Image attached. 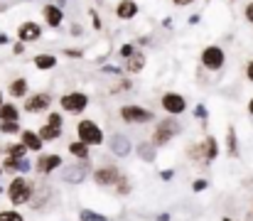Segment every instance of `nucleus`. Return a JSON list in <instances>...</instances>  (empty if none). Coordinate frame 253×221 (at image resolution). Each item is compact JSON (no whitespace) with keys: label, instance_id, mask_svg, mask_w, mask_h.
<instances>
[{"label":"nucleus","instance_id":"nucleus-1","mask_svg":"<svg viewBox=\"0 0 253 221\" xmlns=\"http://www.w3.org/2000/svg\"><path fill=\"white\" fill-rule=\"evenodd\" d=\"M7 197H10L12 204H27L32 199V184H30V179L15 177L10 182V187H7Z\"/></svg>","mask_w":253,"mask_h":221},{"label":"nucleus","instance_id":"nucleus-2","mask_svg":"<svg viewBox=\"0 0 253 221\" xmlns=\"http://www.w3.org/2000/svg\"><path fill=\"white\" fill-rule=\"evenodd\" d=\"M77 133H79V140L86 145H101L103 143V133H101L98 123H93V121H82L77 126Z\"/></svg>","mask_w":253,"mask_h":221},{"label":"nucleus","instance_id":"nucleus-3","mask_svg":"<svg viewBox=\"0 0 253 221\" xmlns=\"http://www.w3.org/2000/svg\"><path fill=\"white\" fill-rule=\"evenodd\" d=\"M121 118H123L126 123H150L155 116H153V111L130 103V106H123V108H121Z\"/></svg>","mask_w":253,"mask_h":221},{"label":"nucleus","instance_id":"nucleus-4","mask_svg":"<svg viewBox=\"0 0 253 221\" xmlns=\"http://www.w3.org/2000/svg\"><path fill=\"white\" fill-rule=\"evenodd\" d=\"M86 106H88V96L82 91H74V93H64L62 96V108L67 113H82Z\"/></svg>","mask_w":253,"mask_h":221},{"label":"nucleus","instance_id":"nucleus-5","mask_svg":"<svg viewBox=\"0 0 253 221\" xmlns=\"http://www.w3.org/2000/svg\"><path fill=\"white\" fill-rule=\"evenodd\" d=\"M224 59H226V54H224V49L221 47H216V44H211V47H207L204 52H202V64L207 67V69H221L224 67Z\"/></svg>","mask_w":253,"mask_h":221},{"label":"nucleus","instance_id":"nucleus-6","mask_svg":"<svg viewBox=\"0 0 253 221\" xmlns=\"http://www.w3.org/2000/svg\"><path fill=\"white\" fill-rule=\"evenodd\" d=\"M179 133V123L177 121H163L160 126H158V131H155V135H153V145H165L169 143V138L172 135H177Z\"/></svg>","mask_w":253,"mask_h":221},{"label":"nucleus","instance_id":"nucleus-7","mask_svg":"<svg viewBox=\"0 0 253 221\" xmlns=\"http://www.w3.org/2000/svg\"><path fill=\"white\" fill-rule=\"evenodd\" d=\"M52 106V96L49 93H32L27 101H25V111L27 113H42Z\"/></svg>","mask_w":253,"mask_h":221},{"label":"nucleus","instance_id":"nucleus-8","mask_svg":"<svg viewBox=\"0 0 253 221\" xmlns=\"http://www.w3.org/2000/svg\"><path fill=\"white\" fill-rule=\"evenodd\" d=\"M163 108L168 111L169 116H179V113H184L187 101H184L182 93H165L163 96Z\"/></svg>","mask_w":253,"mask_h":221},{"label":"nucleus","instance_id":"nucleus-9","mask_svg":"<svg viewBox=\"0 0 253 221\" xmlns=\"http://www.w3.org/2000/svg\"><path fill=\"white\" fill-rule=\"evenodd\" d=\"M118 177H121V172L116 167H98L93 172V182L101 184V187H113L118 182Z\"/></svg>","mask_w":253,"mask_h":221},{"label":"nucleus","instance_id":"nucleus-10","mask_svg":"<svg viewBox=\"0 0 253 221\" xmlns=\"http://www.w3.org/2000/svg\"><path fill=\"white\" fill-rule=\"evenodd\" d=\"M108 147H111V152L113 155H118V157H126V155H130V138H126L123 133H113L111 135V140H108Z\"/></svg>","mask_w":253,"mask_h":221},{"label":"nucleus","instance_id":"nucleus-11","mask_svg":"<svg viewBox=\"0 0 253 221\" xmlns=\"http://www.w3.org/2000/svg\"><path fill=\"white\" fill-rule=\"evenodd\" d=\"M17 37H20V42H37L42 37V27L37 22H22L17 27Z\"/></svg>","mask_w":253,"mask_h":221},{"label":"nucleus","instance_id":"nucleus-12","mask_svg":"<svg viewBox=\"0 0 253 221\" xmlns=\"http://www.w3.org/2000/svg\"><path fill=\"white\" fill-rule=\"evenodd\" d=\"M62 165V157L59 155H42L40 160H37V172L40 175H49L52 170H57Z\"/></svg>","mask_w":253,"mask_h":221},{"label":"nucleus","instance_id":"nucleus-13","mask_svg":"<svg viewBox=\"0 0 253 221\" xmlns=\"http://www.w3.org/2000/svg\"><path fill=\"white\" fill-rule=\"evenodd\" d=\"M42 15H44V22H47L49 27H59L62 20H64V15H62V10H59L57 5H44V7H42Z\"/></svg>","mask_w":253,"mask_h":221},{"label":"nucleus","instance_id":"nucleus-14","mask_svg":"<svg viewBox=\"0 0 253 221\" xmlns=\"http://www.w3.org/2000/svg\"><path fill=\"white\" fill-rule=\"evenodd\" d=\"M116 15H118L121 20H133V17L138 15V5H135L133 0H121L118 7H116Z\"/></svg>","mask_w":253,"mask_h":221},{"label":"nucleus","instance_id":"nucleus-15","mask_svg":"<svg viewBox=\"0 0 253 221\" xmlns=\"http://www.w3.org/2000/svg\"><path fill=\"white\" fill-rule=\"evenodd\" d=\"M20 135H22V145L27 147V150H32V152H40V150H42V138H40L37 133H32V131H20Z\"/></svg>","mask_w":253,"mask_h":221},{"label":"nucleus","instance_id":"nucleus-16","mask_svg":"<svg viewBox=\"0 0 253 221\" xmlns=\"http://www.w3.org/2000/svg\"><path fill=\"white\" fill-rule=\"evenodd\" d=\"M128 62H126V72L128 74H138L143 67H145V54L143 52H133L130 57H126Z\"/></svg>","mask_w":253,"mask_h":221},{"label":"nucleus","instance_id":"nucleus-17","mask_svg":"<svg viewBox=\"0 0 253 221\" xmlns=\"http://www.w3.org/2000/svg\"><path fill=\"white\" fill-rule=\"evenodd\" d=\"M37 135L42 138V143H44V140H57V138L62 135V128H59V126H49V123H47V126H42V128L37 131Z\"/></svg>","mask_w":253,"mask_h":221},{"label":"nucleus","instance_id":"nucleus-18","mask_svg":"<svg viewBox=\"0 0 253 221\" xmlns=\"http://www.w3.org/2000/svg\"><path fill=\"white\" fill-rule=\"evenodd\" d=\"M86 167H88V165H79V167H67V172H64L62 177H64L67 182H82V179L86 177V172H84Z\"/></svg>","mask_w":253,"mask_h":221},{"label":"nucleus","instance_id":"nucleus-19","mask_svg":"<svg viewBox=\"0 0 253 221\" xmlns=\"http://www.w3.org/2000/svg\"><path fill=\"white\" fill-rule=\"evenodd\" d=\"M10 96H15V98H22V96H27V81L25 79H15V81H10Z\"/></svg>","mask_w":253,"mask_h":221},{"label":"nucleus","instance_id":"nucleus-20","mask_svg":"<svg viewBox=\"0 0 253 221\" xmlns=\"http://www.w3.org/2000/svg\"><path fill=\"white\" fill-rule=\"evenodd\" d=\"M69 152L74 155V157H79V160H86L88 155H91V145H86L82 140H77V143H69Z\"/></svg>","mask_w":253,"mask_h":221},{"label":"nucleus","instance_id":"nucleus-21","mask_svg":"<svg viewBox=\"0 0 253 221\" xmlns=\"http://www.w3.org/2000/svg\"><path fill=\"white\" fill-rule=\"evenodd\" d=\"M54 64H57V59H54L52 54H40V57H35V67H37L40 72H44V69H54Z\"/></svg>","mask_w":253,"mask_h":221},{"label":"nucleus","instance_id":"nucleus-22","mask_svg":"<svg viewBox=\"0 0 253 221\" xmlns=\"http://www.w3.org/2000/svg\"><path fill=\"white\" fill-rule=\"evenodd\" d=\"M20 113L12 103H0V121H17Z\"/></svg>","mask_w":253,"mask_h":221},{"label":"nucleus","instance_id":"nucleus-23","mask_svg":"<svg viewBox=\"0 0 253 221\" xmlns=\"http://www.w3.org/2000/svg\"><path fill=\"white\" fill-rule=\"evenodd\" d=\"M202 147H204V157H207V160H214V157L219 155V147H216V140H214V138H207Z\"/></svg>","mask_w":253,"mask_h":221},{"label":"nucleus","instance_id":"nucleus-24","mask_svg":"<svg viewBox=\"0 0 253 221\" xmlns=\"http://www.w3.org/2000/svg\"><path fill=\"white\" fill-rule=\"evenodd\" d=\"M226 147H229V155H239V147H236V131L234 128H229V133H226Z\"/></svg>","mask_w":253,"mask_h":221},{"label":"nucleus","instance_id":"nucleus-25","mask_svg":"<svg viewBox=\"0 0 253 221\" xmlns=\"http://www.w3.org/2000/svg\"><path fill=\"white\" fill-rule=\"evenodd\" d=\"M0 131L5 135H12V133H20V126H17V121H0Z\"/></svg>","mask_w":253,"mask_h":221},{"label":"nucleus","instance_id":"nucleus-26","mask_svg":"<svg viewBox=\"0 0 253 221\" xmlns=\"http://www.w3.org/2000/svg\"><path fill=\"white\" fill-rule=\"evenodd\" d=\"M7 155H10V157H17V160H22V157L27 155V147L22 145V143H20V145H10V147H7Z\"/></svg>","mask_w":253,"mask_h":221},{"label":"nucleus","instance_id":"nucleus-27","mask_svg":"<svg viewBox=\"0 0 253 221\" xmlns=\"http://www.w3.org/2000/svg\"><path fill=\"white\" fill-rule=\"evenodd\" d=\"M140 150V157L143 160H155V145H150V143H143V145L138 147Z\"/></svg>","mask_w":253,"mask_h":221},{"label":"nucleus","instance_id":"nucleus-28","mask_svg":"<svg viewBox=\"0 0 253 221\" xmlns=\"http://www.w3.org/2000/svg\"><path fill=\"white\" fill-rule=\"evenodd\" d=\"M116 184H118V194H128V192H130V182H128L123 175L118 177V182H116Z\"/></svg>","mask_w":253,"mask_h":221},{"label":"nucleus","instance_id":"nucleus-29","mask_svg":"<svg viewBox=\"0 0 253 221\" xmlns=\"http://www.w3.org/2000/svg\"><path fill=\"white\" fill-rule=\"evenodd\" d=\"M0 221H25L17 212H0Z\"/></svg>","mask_w":253,"mask_h":221},{"label":"nucleus","instance_id":"nucleus-30","mask_svg":"<svg viewBox=\"0 0 253 221\" xmlns=\"http://www.w3.org/2000/svg\"><path fill=\"white\" fill-rule=\"evenodd\" d=\"M130 88V81H121V84H116L113 88H111V96H118L121 91H128Z\"/></svg>","mask_w":253,"mask_h":221},{"label":"nucleus","instance_id":"nucleus-31","mask_svg":"<svg viewBox=\"0 0 253 221\" xmlns=\"http://www.w3.org/2000/svg\"><path fill=\"white\" fill-rule=\"evenodd\" d=\"M47 123H49V126H59V128H62V116H59V113H49V116H47Z\"/></svg>","mask_w":253,"mask_h":221},{"label":"nucleus","instance_id":"nucleus-32","mask_svg":"<svg viewBox=\"0 0 253 221\" xmlns=\"http://www.w3.org/2000/svg\"><path fill=\"white\" fill-rule=\"evenodd\" d=\"M133 52H135V49H133V44H126V47H121V54H123V57H130Z\"/></svg>","mask_w":253,"mask_h":221},{"label":"nucleus","instance_id":"nucleus-33","mask_svg":"<svg viewBox=\"0 0 253 221\" xmlns=\"http://www.w3.org/2000/svg\"><path fill=\"white\" fill-rule=\"evenodd\" d=\"M67 57L69 59H79L82 57V49H67Z\"/></svg>","mask_w":253,"mask_h":221},{"label":"nucleus","instance_id":"nucleus-34","mask_svg":"<svg viewBox=\"0 0 253 221\" xmlns=\"http://www.w3.org/2000/svg\"><path fill=\"white\" fill-rule=\"evenodd\" d=\"M202 189H207V182L204 179H197L194 182V192H202Z\"/></svg>","mask_w":253,"mask_h":221},{"label":"nucleus","instance_id":"nucleus-35","mask_svg":"<svg viewBox=\"0 0 253 221\" xmlns=\"http://www.w3.org/2000/svg\"><path fill=\"white\" fill-rule=\"evenodd\" d=\"M197 118H202V121L207 118V108L204 106H197Z\"/></svg>","mask_w":253,"mask_h":221},{"label":"nucleus","instance_id":"nucleus-36","mask_svg":"<svg viewBox=\"0 0 253 221\" xmlns=\"http://www.w3.org/2000/svg\"><path fill=\"white\" fill-rule=\"evenodd\" d=\"M246 20H249V22H253V2L246 7Z\"/></svg>","mask_w":253,"mask_h":221},{"label":"nucleus","instance_id":"nucleus-37","mask_svg":"<svg viewBox=\"0 0 253 221\" xmlns=\"http://www.w3.org/2000/svg\"><path fill=\"white\" fill-rule=\"evenodd\" d=\"M246 76H249V81H253V62L246 67Z\"/></svg>","mask_w":253,"mask_h":221},{"label":"nucleus","instance_id":"nucleus-38","mask_svg":"<svg viewBox=\"0 0 253 221\" xmlns=\"http://www.w3.org/2000/svg\"><path fill=\"white\" fill-rule=\"evenodd\" d=\"M69 32H74V37H79V32H82V27L79 25H72V30Z\"/></svg>","mask_w":253,"mask_h":221},{"label":"nucleus","instance_id":"nucleus-39","mask_svg":"<svg viewBox=\"0 0 253 221\" xmlns=\"http://www.w3.org/2000/svg\"><path fill=\"white\" fill-rule=\"evenodd\" d=\"M163 179H172V170H163Z\"/></svg>","mask_w":253,"mask_h":221},{"label":"nucleus","instance_id":"nucleus-40","mask_svg":"<svg viewBox=\"0 0 253 221\" xmlns=\"http://www.w3.org/2000/svg\"><path fill=\"white\" fill-rule=\"evenodd\" d=\"M174 5H189V2H194V0H172Z\"/></svg>","mask_w":253,"mask_h":221},{"label":"nucleus","instance_id":"nucleus-41","mask_svg":"<svg viewBox=\"0 0 253 221\" xmlns=\"http://www.w3.org/2000/svg\"><path fill=\"white\" fill-rule=\"evenodd\" d=\"M249 113H251V116H253V98H251V101H249Z\"/></svg>","mask_w":253,"mask_h":221},{"label":"nucleus","instance_id":"nucleus-42","mask_svg":"<svg viewBox=\"0 0 253 221\" xmlns=\"http://www.w3.org/2000/svg\"><path fill=\"white\" fill-rule=\"evenodd\" d=\"M5 42H7V37H5V35H0V44H5Z\"/></svg>","mask_w":253,"mask_h":221},{"label":"nucleus","instance_id":"nucleus-43","mask_svg":"<svg viewBox=\"0 0 253 221\" xmlns=\"http://www.w3.org/2000/svg\"><path fill=\"white\" fill-rule=\"evenodd\" d=\"M0 103H2V91H0Z\"/></svg>","mask_w":253,"mask_h":221},{"label":"nucleus","instance_id":"nucleus-44","mask_svg":"<svg viewBox=\"0 0 253 221\" xmlns=\"http://www.w3.org/2000/svg\"><path fill=\"white\" fill-rule=\"evenodd\" d=\"M224 221H231V219H224Z\"/></svg>","mask_w":253,"mask_h":221},{"label":"nucleus","instance_id":"nucleus-45","mask_svg":"<svg viewBox=\"0 0 253 221\" xmlns=\"http://www.w3.org/2000/svg\"><path fill=\"white\" fill-rule=\"evenodd\" d=\"M0 175H2V170H0Z\"/></svg>","mask_w":253,"mask_h":221}]
</instances>
